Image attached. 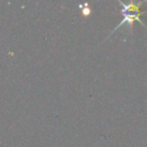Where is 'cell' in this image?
Returning a JSON list of instances; mask_svg holds the SVG:
<instances>
[{"instance_id": "1", "label": "cell", "mask_w": 147, "mask_h": 147, "mask_svg": "<svg viewBox=\"0 0 147 147\" xmlns=\"http://www.w3.org/2000/svg\"><path fill=\"white\" fill-rule=\"evenodd\" d=\"M118 3L121 5V13H122L123 19L120 21L118 25L109 33L108 37H110L117 29L122 27L123 25H128L130 31L132 30L133 23L135 21H138L141 25L147 28V25L141 20V15L147 13V10H141V5L144 4L145 1H140V2H130V3H123L122 1H118ZM107 37V38H108Z\"/></svg>"}]
</instances>
